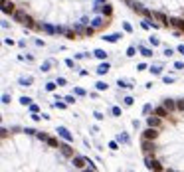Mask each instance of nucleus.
I'll list each match as a JSON object with an SVG mask.
<instances>
[{
    "label": "nucleus",
    "mask_w": 184,
    "mask_h": 172,
    "mask_svg": "<svg viewBox=\"0 0 184 172\" xmlns=\"http://www.w3.org/2000/svg\"><path fill=\"white\" fill-rule=\"evenodd\" d=\"M135 51H137L135 47H129V49H127V55H135Z\"/></svg>",
    "instance_id": "nucleus-33"
},
{
    "label": "nucleus",
    "mask_w": 184,
    "mask_h": 172,
    "mask_svg": "<svg viewBox=\"0 0 184 172\" xmlns=\"http://www.w3.org/2000/svg\"><path fill=\"white\" fill-rule=\"evenodd\" d=\"M140 53H142L144 57H152V49H146V47H142V49H140Z\"/></svg>",
    "instance_id": "nucleus-20"
},
{
    "label": "nucleus",
    "mask_w": 184,
    "mask_h": 172,
    "mask_svg": "<svg viewBox=\"0 0 184 172\" xmlns=\"http://www.w3.org/2000/svg\"><path fill=\"white\" fill-rule=\"evenodd\" d=\"M107 71H109V63H101V65L97 67V73H99V75H103V73H107Z\"/></svg>",
    "instance_id": "nucleus-16"
},
{
    "label": "nucleus",
    "mask_w": 184,
    "mask_h": 172,
    "mask_svg": "<svg viewBox=\"0 0 184 172\" xmlns=\"http://www.w3.org/2000/svg\"><path fill=\"white\" fill-rule=\"evenodd\" d=\"M160 69H162V67H158V65H156V67H150L152 73H160Z\"/></svg>",
    "instance_id": "nucleus-35"
},
{
    "label": "nucleus",
    "mask_w": 184,
    "mask_h": 172,
    "mask_svg": "<svg viewBox=\"0 0 184 172\" xmlns=\"http://www.w3.org/2000/svg\"><path fill=\"white\" fill-rule=\"evenodd\" d=\"M123 101H125V105H133V99H131V97H125Z\"/></svg>",
    "instance_id": "nucleus-37"
},
{
    "label": "nucleus",
    "mask_w": 184,
    "mask_h": 172,
    "mask_svg": "<svg viewBox=\"0 0 184 172\" xmlns=\"http://www.w3.org/2000/svg\"><path fill=\"white\" fill-rule=\"evenodd\" d=\"M142 152H144V156L154 154V144H152L150 138H142Z\"/></svg>",
    "instance_id": "nucleus-1"
},
{
    "label": "nucleus",
    "mask_w": 184,
    "mask_h": 172,
    "mask_svg": "<svg viewBox=\"0 0 184 172\" xmlns=\"http://www.w3.org/2000/svg\"><path fill=\"white\" fill-rule=\"evenodd\" d=\"M24 132H26V134H36L38 130H34V129H24Z\"/></svg>",
    "instance_id": "nucleus-31"
},
{
    "label": "nucleus",
    "mask_w": 184,
    "mask_h": 172,
    "mask_svg": "<svg viewBox=\"0 0 184 172\" xmlns=\"http://www.w3.org/2000/svg\"><path fill=\"white\" fill-rule=\"evenodd\" d=\"M127 2H129V4H131V0H127Z\"/></svg>",
    "instance_id": "nucleus-43"
},
{
    "label": "nucleus",
    "mask_w": 184,
    "mask_h": 172,
    "mask_svg": "<svg viewBox=\"0 0 184 172\" xmlns=\"http://www.w3.org/2000/svg\"><path fill=\"white\" fill-rule=\"evenodd\" d=\"M103 89H107V83L99 81V83H97V91H103Z\"/></svg>",
    "instance_id": "nucleus-26"
},
{
    "label": "nucleus",
    "mask_w": 184,
    "mask_h": 172,
    "mask_svg": "<svg viewBox=\"0 0 184 172\" xmlns=\"http://www.w3.org/2000/svg\"><path fill=\"white\" fill-rule=\"evenodd\" d=\"M75 95H85V91H83V89H79V87H77V89H75Z\"/></svg>",
    "instance_id": "nucleus-39"
},
{
    "label": "nucleus",
    "mask_w": 184,
    "mask_h": 172,
    "mask_svg": "<svg viewBox=\"0 0 184 172\" xmlns=\"http://www.w3.org/2000/svg\"><path fill=\"white\" fill-rule=\"evenodd\" d=\"M160 119H162V117H158L156 113H152L150 117H146V125H148V127H156V129H158V127H160Z\"/></svg>",
    "instance_id": "nucleus-3"
},
{
    "label": "nucleus",
    "mask_w": 184,
    "mask_h": 172,
    "mask_svg": "<svg viewBox=\"0 0 184 172\" xmlns=\"http://www.w3.org/2000/svg\"><path fill=\"white\" fill-rule=\"evenodd\" d=\"M57 132H59V134H61L65 140H71V138H73V136H71V132L65 129V127H59V129H57Z\"/></svg>",
    "instance_id": "nucleus-13"
},
{
    "label": "nucleus",
    "mask_w": 184,
    "mask_h": 172,
    "mask_svg": "<svg viewBox=\"0 0 184 172\" xmlns=\"http://www.w3.org/2000/svg\"><path fill=\"white\" fill-rule=\"evenodd\" d=\"M71 164H73L75 168H83V166H85V158H83V156H75V154H73V156H71Z\"/></svg>",
    "instance_id": "nucleus-6"
},
{
    "label": "nucleus",
    "mask_w": 184,
    "mask_h": 172,
    "mask_svg": "<svg viewBox=\"0 0 184 172\" xmlns=\"http://www.w3.org/2000/svg\"><path fill=\"white\" fill-rule=\"evenodd\" d=\"M46 89H47V91H53V89H55V83H47Z\"/></svg>",
    "instance_id": "nucleus-32"
},
{
    "label": "nucleus",
    "mask_w": 184,
    "mask_h": 172,
    "mask_svg": "<svg viewBox=\"0 0 184 172\" xmlns=\"http://www.w3.org/2000/svg\"><path fill=\"white\" fill-rule=\"evenodd\" d=\"M164 53H166V55H168V57H170V55H172V53H174V51H172V49H170V47H166V49H164Z\"/></svg>",
    "instance_id": "nucleus-38"
},
{
    "label": "nucleus",
    "mask_w": 184,
    "mask_h": 172,
    "mask_svg": "<svg viewBox=\"0 0 184 172\" xmlns=\"http://www.w3.org/2000/svg\"><path fill=\"white\" fill-rule=\"evenodd\" d=\"M144 162H146V168H150V170H164V168L160 166V162L154 160V158H150V156H146Z\"/></svg>",
    "instance_id": "nucleus-2"
},
{
    "label": "nucleus",
    "mask_w": 184,
    "mask_h": 172,
    "mask_svg": "<svg viewBox=\"0 0 184 172\" xmlns=\"http://www.w3.org/2000/svg\"><path fill=\"white\" fill-rule=\"evenodd\" d=\"M20 83H22V85H28V83H32V79H30V77H28V79H20Z\"/></svg>",
    "instance_id": "nucleus-36"
},
{
    "label": "nucleus",
    "mask_w": 184,
    "mask_h": 172,
    "mask_svg": "<svg viewBox=\"0 0 184 172\" xmlns=\"http://www.w3.org/2000/svg\"><path fill=\"white\" fill-rule=\"evenodd\" d=\"M36 136H38L40 140H47V138H49V136H47L46 132H36Z\"/></svg>",
    "instance_id": "nucleus-24"
},
{
    "label": "nucleus",
    "mask_w": 184,
    "mask_h": 172,
    "mask_svg": "<svg viewBox=\"0 0 184 172\" xmlns=\"http://www.w3.org/2000/svg\"><path fill=\"white\" fill-rule=\"evenodd\" d=\"M158 136V130H156V127H148L146 130H142V138H150V140H154Z\"/></svg>",
    "instance_id": "nucleus-4"
},
{
    "label": "nucleus",
    "mask_w": 184,
    "mask_h": 172,
    "mask_svg": "<svg viewBox=\"0 0 184 172\" xmlns=\"http://www.w3.org/2000/svg\"><path fill=\"white\" fill-rule=\"evenodd\" d=\"M57 148H59V150H61V154H63V156H69V158H71V156H73V148H71V146H69V144H59V146H57Z\"/></svg>",
    "instance_id": "nucleus-9"
},
{
    "label": "nucleus",
    "mask_w": 184,
    "mask_h": 172,
    "mask_svg": "<svg viewBox=\"0 0 184 172\" xmlns=\"http://www.w3.org/2000/svg\"><path fill=\"white\" fill-rule=\"evenodd\" d=\"M150 111H152V107H150V105H144V109H142V113H144V115H148Z\"/></svg>",
    "instance_id": "nucleus-27"
},
{
    "label": "nucleus",
    "mask_w": 184,
    "mask_h": 172,
    "mask_svg": "<svg viewBox=\"0 0 184 172\" xmlns=\"http://www.w3.org/2000/svg\"><path fill=\"white\" fill-rule=\"evenodd\" d=\"M176 107H178V111H184V99H178V101H176Z\"/></svg>",
    "instance_id": "nucleus-25"
},
{
    "label": "nucleus",
    "mask_w": 184,
    "mask_h": 172,
    "mask_svg": "<svg viewBox=\"0 0 184 172\" xmlns=\"http://www.w3.org/2000/svg\"><path fill=\"white\" fill-rule=\"evenodd\" d=\"M20 103H22V105H32V99H30V97H22Z\"/></svg>",
    "instance_id": "nucleus-23"
},
{
    "label": "nucleus",
    "mask_w": 184,
    "mask_h": 172,
    "mask_svg": "<svg viewBox=\"0 0 184 172\" xmlns=\"http://www.w3.org/2000/svg\"><path fill=\"white\" fill-rule=\"evenodd\" d=\"M117 140H119V142H125V144H127V142H129V136H127V134H123V132H119V134H117Z\"/></svg>",
    "instance_id": "nucleus-17"
},
{
    "label": "nucleus",
    "mask_w": 184,
    "mask_h": 172,
    "mask_svg": "<svg viewBox=\"0 0 184 172\" xmlns=\"http://www.w3.org/2000/svg\"><path fill=\"white\" fill-rule=\"evenodd\" d=\"M65 65H67V67H75V63H73V59H67V61H65Z\"/></svg>",
    "instance_id": "nucleus-34"
},
{
    "label": "nucleus",
    "mask_w": 184,
    "mask_h": 172,
    "mask_svg": "<svg viewBox=\"0 0 184 172\" xmlns=\"http://www.w3.org/2000/svg\"><path fill=\"white\" fill-rule=\"evenodd\" d=\"M95 55H97L99 59H105V57H107V53H105L103 49H97V51H95Z\"/></svg>",
    "instance_id": "nucleus-21"
},
{
    "label": "nucleus",
    "mask_w": 184,
    "mask_h": 172,
    "mask_svg": "<svg viewBox=\"0 0 184 172\" xmlns=\"http://www.w3.org/2000/svg\"><path fill=\"white\" fill-rule=\"evenodd\" d=\"M46 142H47V144H49V146H59V142H57V138H53V136H49V138H47Z\"/></svg>",
    "instance_id": "nucleus-18"
},
{
    "label": "nucleus",
    "mask_w": 184,
    "mask_h": 172,
    "mask_svg": "<svg viewBox=\"0 0 184 172\" xmlns=\"http://www.w3.org/2000/svg\"><path fill=\"white\" fill-rule=\"evenodd\" d=\"M150 18H156V20H160L164 26H168V16L164 14V12H152V16Z\"/></svg>",
    "instance_id": "nucleus-8"
},
{
    "label": "nucleus",
    "mask_w": 184,
    "mask_h": 172,
    "mask_svg": "<svg viewBox=\"0 0 184 172\" xmlns=\"http://www.w3.org/2000/svg\"><path fill=\"white\" fill-rule=\"evenodd\" d=\"M111 113H113V115H117V117H119V115H121V109H119V107H113V109H111Z\"/></svg>",
    "instance_id": "nucleus-28"
},
{
    "label": "nucleus",
    "mask_w": 184,
    "mask_h": 172,
    "mask_svg": "<svg viewBox=\"0 0 184 172\" xmlns=\"http://www.w3.org/2000/svg\"><path fill=\"white\" fill-rule=\"evenodd\" d=\"M99 2H105V0H99Z\"/></svg>",
    "instance_id": "nucleus-42"
},
{
    "label": "nucleus",
    "mask_w": 184,
    "mask_h": 172,
    "mask_svg": "<svg viewBox=\"0 0 184 172\" xmlns=\"http://www.w3.org/2000/svg\"><path fill=\"white\" fill-rule=\"evenodd\" d=\"M2 12H4V14H10V16H14V12H16V10H14V4H12V2H6V0H4Z\"/></svg>",
    "instance_id": "nucleus-10"
},
{
    "label": "nucleus",
    "mask_w": 184,
    "mask_h": 172,
    "mask_svg": "<svg viewBox=\"0 0 184 172\" xmlns=\"http://www.w3.org/2000/svg\"><path fill=\"white\" fill-rule=\"evenodd\" d=\"M30 111H32V113H38L40 107H38V105H30Z\"/></svg>",
    "instance_id": "nucleus-30"
},
{
    "label": "nucleus",
    "mask_w": 184,
    "mask_h": 172,
    "mask_svg": "<svg viewBox=\"0 0 184 172\" xmlns=\"http://www.w3.org/2000/svg\"><path fill=\"white\" fill-rule=\"evenodd\" d=\"M65 101H67V103H73V101H75V97H71V95H67V97H65Z\"/></svg>",
    "instance_id": "nucleus-40"
},
{
    "label": "nucleus",
    "mask_w": 184,
    "mask_h": 172,
    "mask_svg": "<svg viewBox=\"0 0 184 172\" xmlns=\"http://www.w3.org/2000/svg\"><path fill=\"white\" fill-rule=\"evenodd\" d=\"M178 51H180V53H184V45H178Z\"/></svg>",
    "instance_id": "nucleus-41"
},
{
    "label": "nucleus",
    "mask_w": 184,
    "mask_h": 172,
    "mask_svg": "<svg viewBox=\"0 0 184 172\" xmlns=\"http://www.w3.org/2000/svg\"><path fill=\"white\" fill-rule=\"evenodd\" d=\"M119 38H123V36H119V34H113V36H107L105 40H107V42H117Z\"/></svg>",
    "instance_id": "nucleus-19"
},
{
    "label": "nucleus",
    "mask_w": 184,
    "mask_h": 172,
    "mask_svg": "<svg viewBox=\"0 0 184 172\" xmlns=\"http://www.w3.org/2000/svg\"><path fill=\"white\" fill-rule=\"evenodd\" d=\"M101 14L109 18V16L113 14V6H111V4H107V2H103V6H101Z\"/></svg>",
    "instance_id": "nucleus-12"
},
{
    "label": "nucleus",
    "mask_w": 184,
    "mask_h": 172,
    "mask_svg": "<svg viewBox=\"0 0 184 172\" xmlns=\"http://www.w3.org/2000/svg\"><path fill=\"white\" fill-rule=\"evenodd\" d=\"M162 105H164V107H166V109H168L170 113L178 109V107H176V101H174V99H164V101H162Z\"/></svg>",
    "instance_id": "nucleus-11"
},
{
    "label": "nucleus",
    "mask_w": 184,
    "mask_h": 172,
    "mask_svg": "<svg viewBox=\"0 0 184 172\" xmlns=\"http://www.w3.org/2000/svg\"><path fill=\"white\" fill-rule=\"evenodd\" d=\"M75 36H77V32H75V30H73V32H67V38H69V40H73Z\"/></svg>",
    "instance_id": "nucleus-29"
},
{
    "label": "nucleus",
    "mask_w": 184,
    "mask_h": 172,
    "mask_svg": "<svg viewBox=\"0 0 184 172\" xmlns=\"http://www.w3.org/2000/svg\"><path fill=\"white\" fill-rule=\"evenodd\" d=\"M152 113H156V115H158V117H162V119H168V117H170V111H168V109H166L164 105L156 107V109H154Z\"/></svg>",
    "instance_id": "nucleus-5"
},
{
    "label": "nucleus",
    "mask_w": 184,
    "mask_h": 172,
    "mask_svg": "<svg viewBox=\"0 0 184 172\" xmlns=\"http://www.w3.org/2000/svg\"><path fill=\"white\" fill-rule=\"evenodd\" d=\"M168 26L180 28V30L184 32V18H170V20H168Z\"/></svg>",
    "instance_id": "nucleus-7"
},
{
    "label": "nucleus",
    "mask_w": 184,
    "mask_h": 172,
    "mask_svg": "<svg viewBox=\"0 0 184 172\" xmlns=\"http://www.w3.org/2000/svg\"><path fill=\"white\" fill-rule=\"evenodd\" d=\"M91 24H93V28H95V30H97V28H103V26H107V22H105L103 18H95Z\"/></svg>",
    "instance_id": "nucleus-15"
},
{
    "label": "nucleus",
    "mask_w": 184,
    "mask_h": 172,
    "mask_svg": "<svg viewBox=\"0 0 184 172\" xmlns=\"http://www.w3.org/2000/svg\"><path fill=\"white\" fill-rule=\"evenodd\" d=\"M14 20H16V22H20V24H24V20H26V14H24L22 10L14 12Z\"/></svg>",
    "instance_id": "nucleus-14"
},
{
    "label": "nucleus",
    "mask_w": 184,
    "mask_h": 172,
    "mask_svg": "<svg viewBox=\"0 0 184 172\" xmlns=\"http://www.w3.org/2000/svg\"><path fill=\"white\" fill-rule=\"evenodd\" d=\"M93 34H95V28H93V26H87V28H85V36H93Z\"/></svg>",
    "instance_id": "nucleus-22"
}]
</instances>
